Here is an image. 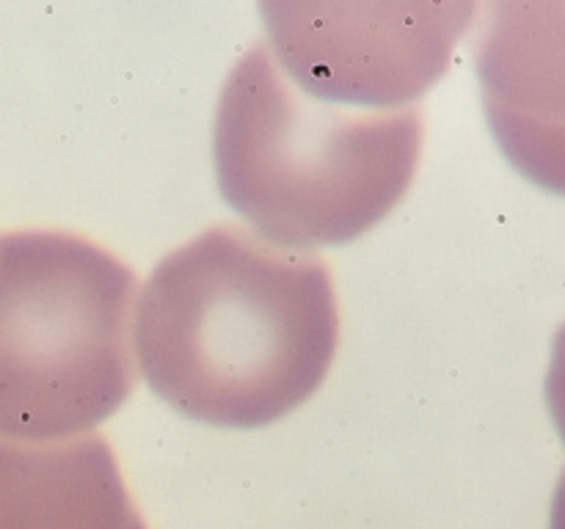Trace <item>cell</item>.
Segmentation results:
<instances>
[{
    "mask_svg": "<svg viewBox=\"0 0 565 529\" xmlns=\"http://www.w3.org/2000/svg\"><path fill=\"white\" fill-rule=\"evenodd\" d=\"M138 369L177 413L265 428L329 375L340 312L326 264L237 224L171 251L136 306Z\"/></svg>",
    "mask_w": 565,
    "mask_h": 529,
    "instance_id": "cell-1",
    "label": "cell"
},
{
    "mask_svg": "<svg viewBox=\"0 0 565 529\" xmlns=\"http://www.w3.org/2000/svg\"><path fill=\"white\" fill-rule=\"evenodd\" d=\"M419 105L373 110L309 94L259 42L215 108L221 196L276 246H342L395 209L417 174Z\"/></svg>",
    "mask_w": 565,
    "mask_h": 529,
    "instance_id": "cell-2",
    "label": "cell"
},
{
    "mask_svg": "<svg viewBox=\"0 0 565 529\" xmlns=\"http://www.w3.org/2000/svg\"><path fill=\"white\" fill-rule=\"evenodd\" d=\"M138 281L70 231L0 235V435L92 433L138 380Z\"/></svg>",
    "mask_w": 565,
    "mask_h": 529,
    "instance_id": "cell-3",
    "label": "cell"
},
{
    "mask_svg": "<svg viewBox=\"0 0 565 529\" xmlns=\"http://www.w3.org/2000/svg\"><path fill=\"white\" fill-rule=\"evenodd\" d=\"M268 50L331 102L414 108L452 58L475 3H263Z\"/></svg>",
    "mask_w": 565,
    "mask_h": 529,
    "instance_id": "cell-4",
    "label": "cell"
},
{
    "mask_svg": "<svg viewBox=\"0 0 565 529\" xmlns=\"http://www.w3.org/2000/svg\"><path fill=\"white\" fill-rule=\"evenodd\" d=\"M475 69L508 163L565 198V0L489 6Z\"/></svg>",
    "mask_w": 565,
    "mask_h": 529,
    "instance_id": "cell-5",
    "label": "cell"
},
{
    "mask_svg": "<svg viewBox=\"0 0 565 529\" xmlns=\"http://www.w3.org/2000/svg\"><path fill=\"white\" fill-rule=\"evenodd\" d=\"M0 529H147L108 441L0 435Z\"/></svg>",
    "mask_w": 565,
    "mask_h": 529,
    "instance_id": "cell-6",
    "label": "cell"
},
{
    "mask_svg": "<svg viewBox=\"0 0 565 529\" xmlns=\"http://www.w3.org/2000/svg\"><path fill=\"white\" fill-rule=\"evenodd\" d=\"M546 408H550V417L555 422L557 435H561L565 446V323L555 334L552 342V356H550V369H546Z\"/></svg>",
    "mask_w": 565,
    "mask_h": 529,
    "instance_id": "cell-7",
    "label": "cell"
},
{
    "mask_svg": "<svg viewBox=\"0 0 565 529\" xmlns=\"http://www.w3.org/2000/svg\"><path fill=\"white\" fill-rule=\"evenodd\" d=\"M550 529H565V468H563L561 479H557L555 496H552Z\"/></svg>",
    "mask_w": 565,
    "mask_h": 529,
    "instance_id": "cell-8",
    "label": "cell"
}]
</instances>
